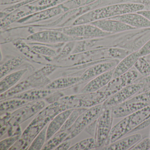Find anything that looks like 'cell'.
Returning a JSON list of instances; mask_svg holds the SVG:
<instances>
[{
	"label": "cell",
	"mask_w": 150,
	"mask_h": 150,
	"mask_svg": "<svg viewBox=\"0 0 150 150\" xmlns=\"http://www.w3.org/2000/svg\"><path fill=\"white\" fill-rule=\"evenodd\" d=\"M145 6L141 3L129 2L113 4L93 9L76 18L72 25L89 23L103 19L129 13H137L144 9Z\"/></svg>",
	"instance_id": "obj_1"
},
{
	"label": "cell",
	"mask_w": 150,
	"mask_h": 150,
	"mask_svg": "<svg viewBox=\"0 0 150 150\" xmlns=\"http://www.w3.org/2000/svg\"><path fill=\"white\" fill-rule=\"evenodd\" d=\"M103 110V103L87 109L81 114L71 128L67 131L69 135L64 140L71 139L79 135L90 124L98 118Z\"/></svg>",
	"instance_id": "obj_2"
},
{
	"label": "cell",
	"mask_w": 150,
	"mask_h": 150,
	"mask_svg": "<svg viewBox=\"0 0 150 150\" xmlns=\"http://www.w3.org/2000/svg\"><path fill=\"white\" fill-rule=\"evenodd\" d=\"M113 118L111 107H103L101 113L96 120L94 138L96 141V149H100L105 145L112 128Z\"/></svg>",
	"instance_id": "obj_3"
},
{
	"label": "cell",
	"mask_w": 150,
	"mask_h": 150,
	"mask_svg": "<svg viewBox=\"0 0 150 150\" xmlns=\"http://www.w3.org/2000/svg\"><path fill=\"white\" fill-rule=\"evenodd\" d=\"M27 39L37 43L42 44L65 43L75 40H86L83 38L70 36L54 29L45 30L34 33Z\"/></svg>",
	"instance_id": "obj_4"
},
{
	"label": "cell",
	"mask_w": 150,
	"mask_h": 150,
	"mask_svg": "<svg viewBox=\"0 0 150 150\" xmlns=\"http://www.w3.org/2000/svg\"><path fill=\"white\" fill-rule=\"evenodd\" d=\"M54 29L63 32L70 36L83 38L86 39L103 37L112 34L103 31L90 23L72 25Z\"/></svg>",
	"instance_id": "obj_5"
},
{
	"label": "cell",
	"mask_w": 150,
	"mask_h": 150,
	"mask_svg": "<svg viewBox=\"0 0 150 150\" xmlns=\"http://www.w3.org/2000/svg\"><path fill=\"white\" fill-rule=\"evenodd\" d=\"M147 85L134 83L121 89L110 96L103 103V108L112 107L129 100L135 94L144 89Z\"/></svg>",
	"instance_id": "obj_6"
},
{
	"label": "cell",
	"mask_w": 150,
	"mask_h": 150,
	"mask_svg": "<svg viewBox=\"0 0 150 150\" xmlns=\"http://www.w3.org/2000/svg\"><path fill=\"white\" fill-rule=\"evenodd\" d=\"M45 106V103L44 101H40L34 103L30 102L27 105L22 107L21 109H18L17 110L11 114V117L9 119L8 124L19 125L27 119L31 117L43 108Z\"/></svg>",
	"instance_id": "obj_7"
},
{
	"label": "cell",
	"mask_w": 150,
	"mask_h": 150,
	"mask_svg": "<svg viewBox=\"0 0 150 150\" xmlns=\"http://www.w3.org/2000/svg\"><path fill=\"white\" fill-rule=\"evenodd\" d=\"M139 74L137 70H129L122 75L112 79L107 86L100 90L110 92L113 95L122 88L135 82L138 77Z\"/></svg>",
	"instance_id": "obj_8"
},
{
	"label": "cell",
	"mask_w": 150,
	"mask_h": 150,
	"mask_svg": "<svg viewBox=\"0 0 150 150\" xmlns=\"http://www.w3.org/2000/svg\"><path fill=\"white\" fill-rule=\"evenodd\" d=\"M119 62V59H108L93 65L81 76V82L90 80L115 68Z\"/></svg>",
	"instance_id": "obj_9"
},
{
	"label": "cell",
	"mask_w": 150,
	"mask_h": 150,
	"mask_svg": "<svg viewBox=\"0 0 150 150\" xmlns=\"http://www.w3.org/2000/svg\"><path fill=\"white\" fill-rule=\"evenodd\" d=\"M140 102L132 101L129 100L111 107L113 118H121L129 115L139 110L148 106Z\"/></svg>",
	"instance_id": "obj_10"
},
{
	"label": "cell",
	"mask_w": 150,
	"mask_h": 150,
	"mask_svg": "<svg viewBox=\"0 0 150 150\" xmlns=\"http://www.w3.org/2000/svg\"><path fill=\"white\" fill-rule=\"evenodd\" d=\"M89 23L96 26L103 31L111 34L137 29L120 21L111 19H103Z\"/></svg>",
	"instance_id": "obj_11"
},
{
	"label": "cell",
	"mask_w": 150,
	"mask_h": 150,
	"mask_svg": "<svg viewBox=\"0 0 150 150\" xmlns=\"http://www.w3.org/2000/svg\"><path fill=\"white\" fill-rule=\"evenodd\" d=\"M115 68L91 79L81 90V93H93L103 88L112 80Z\"/></svg>",
	"instance_id": "obj_12"
},
{
	"label": "cell",
	"mask_w": 150,
	"mask_h": 150,
	"mask_svg": "<svg viewBox=\"0 0 150 150\" xmlns=\"http://www.w3.org/2000/svg\"><path fill=\"white\" fill-rule=\"evenodd\" d=\"M109 19L122 22L129 26L138 28H150V21L146 17L137 13H129Z\"/></svg>",
	"instance_id": "obj_13"
},
{
	"label": "cell",
	"mask_w": 150,
	"mask_h": 150,
	"mask_svg": "<svg viewBox=\"0 0 150 150\" xmlns=\"http://www.w3.org/2000/svg\"><path fill=\"white\" fill-rule=\"evenodd\" d=\"M142 136L139 133L132 134L125 137L121 138L109 144L104 146L100 150H129L132 146L141 140Z\"/></svg>",
	"instance_id": "obj_14"
},
{
	"label": "cell",
	"mask_w": 150,
	"mask_h": 150,
	"mask_svg": "<svg viewBox=\"0 0 150 150\" xmlns=\"http://www.w3.org/2000/svg\"><path fill=\"white\" fill-rule=\"evenodd\" d=\"M74 109H69L62 111L55 116L47 127L46 141L56 134L64 125Z\"/></svg>",
	"instance_id": "obj_15"
},
{
	"label": "cell",
	"mask_w": 150,
	"mask_h": 150,
	"mask_svg": "<svg viewBox=\"0 0 150 150\" xmlns=\"http://www.w3.org/2000/svg\"><path fill=\"white\" fill-rule=\"evenodd\" d=\"M139 57L137 50L131 52L122 59L115 67L112 79L117 78L130 70Z\"/></svg>",
	"instance_id": "obj_16"
},
{
	"label": "cell",
	"mask_w": 150,
	"mask_h": 150,
	"mask_svg": "<svg viewBox=\"0 0 150 150\" xmlns=\"http://www.w3.org/2000/svg\"><path fill=\"white\" fill-rule=\"evenodd\" d=\"M128 118V133L141 123L150 118V104L127 116Z\"/></svg>",
	"instance_id": "obj_17"
},
{
	"label": "cell",
	"mask_w": 150,
	"mask_h": 150,
	"mask_svg": "<svg viewBox=\"0 0 150 150\" xmlns=\"http://www.w3.org/2000/svg\"><path fill=\"white\" fill-rule=\"evenodd\" d=\"M128 117H125L112 127L104 146L117 141L128 133Z\"/></svg>",
	"instance_id": "obj_18"
},
{
	"label": "cell",
	"mask_w": 150,
	"mask_h": 150,
	"mask_svg": "<svg viewBox=\"0 0 150 150\" xmlns=\"http://www.w3.org/2000/svg\"><path fill=\"white\" fill-rule=\"evenodd\" d=\"M28 71V69H22L19 71L14 72L6 76L1 79L0 83L1 94L5 93L14 86L20 80L23 74Z\"/></svg>",
	"instance_id": "obj_19"
},
{
	"label": "cell",
	"mask_w": 150,
	"mask_h": 150,
	"mask_svg": "<svg viewBox=\"0 0 150 150\" xmlns=\"http://www.w3.org/2000/svg\"><path fill=\"white\" fill-rule=\"evenodd\" d=\"M55 90H41L36 89H31L28 91H25L23 93L17 94L9 97L10 98H18L26 100L28 101L34 102V101L40 99H42L50 95L51 94L55 92Z\"/></svg>",
	"instance_id": "obj_20"
},
{
	"label": "cell",
	"mask_w": 150,
	"mask_h": 150,
	"mask_svg": "<svg viewBox=\"0 0 150 150\" xmlns=\"http://www.w3.org/2000/svg\"><path fill=\"white\" fill-rule=\"evenodd\" d=\"M81 82V78L79 77H67L59 78L50 82L45 86V89L56 90L67 88Z\"/></svg>",
	"instance_id": "obj_21"
},
{
	"label": "cell",
	"mask_w": 150,
	"mask_h": 150,
	"mask_svg": "<svg viewBox=\"0 0 150 150\" xmlns=\"http://www.w3.org/2000/svg\"><path fill=\"white\" fill-rule=\"evenodd\" d=\"M65 11L62 5H59L55 7L47 9L42 12L36 13L35 14L30 16L27 19H25L28 23L48 19L59 14L63 11Z\"/></svg>",
	"instance_id": "obj_22"
},
{
	"label": "cell",
	"mask_w": 150,
	"mask_h": 150,
	"mask_svg": "<svg viewBox=\"0 0 150 150\" xmlns=\"http://www.w3.org/2000/svg\"><path fill=\"white\" fill-rule=\"evenodd\" d=\"M1 103V112H8L17 110L29 103V101L18 98H10L8 100H3Z\"/></svg>",
	"instance_id": "obj_23"
},
{
	"label": "cell",
	"mask_w": 150,
	"mask_h": 150,
	"mask_svg": "<svg viewBox=\"0 0 150 150\" xmlns=\"http://www.w3.org/2000/svg\"><path fill=\"white\" fill-rule=\"evenodd\" d=\"M69 134L67 131L56 133L48 141H46V144L44 145L42 149L52 150L54 148H56L65 139Z\"/></svg>",
	"instance_id": "obj_24"
},
{
	"label": "cell",
	"mask_w": 150,
	"mask_h": 150,
	"mask_svg": "<svg viewBox=\"0 0 150 150\" xmlns=\"http://www.w3.org/2000/svg\"><path fill=\"white\" fill-rule=\"evenodd\" d=\"M23 63V59L20 57L12 59L1 66V79L18 67Z\"/></svg>",
	"instance_id": "obj_25"
},
{
	"label": "cell",
	"mask_w": 150,
	"mask_h": 150,
	"mask_svg": "<svg viewBox=\"0 0 150 150\" xmlns=\"http://www.w3.org/2000/svg\"><path fill=\"white\" fill-rule=\"evenodd\" d=\"M47 127L48 126L46 125L38 133L32 141V144L30 145L28 150H38L42 149L45 143L46 142Z\"/></svg>",
	"instance_id": "obj_26"
},
{
	"label": "cell",
	"mask_w": 150,
	"mask_h": 150,
	"mask_svg": "<svg viewBox=\"0 0 150 150\" xmlns=\"http://www.w3.org/2000/svg\"><path fill=\"white\" fill-rule=\"evenodd\" d=\"M88 108L74 109L72 112L70 114L69 117L61 127L60 129L57 133H60L66 131L69 128L71 127L74 122L77 120L79 116L86 111Z\"/></svg>",
	"instance_id": "obj_27"
},
{
	"label": "cell",
	"mask_w": 150,
	"mask_h": 150,
	"mask_svg": "<svg viewBox=\"0 0 150 150\" xmlns=\"http://www.w3.org/2000/svg\"><path fill=\"white\" fill-rule=\"evenodd\" d=\"M96 148V143L94 137L89 138L81 140L71 146L69 150H93Z\"/></svg>",
	"instance_id": "obj_28"
},
{
	"label": "cell",
	"mask_w": 150,
	"mask_h": 150,
	"mask_svg": "<svg viewBox=\"0 0 150 150\" xmlns=\"http://www.w3.org/2000/svg\"><path fill=\"white\" fill-rule=\"evenodd\" d=\"M134 67L137 71L144 77L150 75V64L144 57H140Z\"/></svg>",
	"instance_id": "obj_29"
},
{
	"label": "cell",
	"mask_w": 150,
	"mask_h": 150,
	"mask_svg": "<svg viewBox=\"0 0 150 150\" xmlns=\"http://www.w3.org/2000/svg\"><path fill=\"white\" fill-rule=\"evenodd\" d=\"M32 49L36 52L48 57H55L57 54L55 50L42 45H35L32 46Z\"/></svg>",
	"instance_id": "obj_30"
},
{
	"label": "cell",
	"mask_w": 150,
	"mask_h": 150,
	"mask_svg": "<svg viewBox=\"0 0 150 150\" xmlns=\"http://www.w3.org/2000/svg\"><path fill=\"white\" fill-rule=\"evenodd\" d=\"M109 56L111 59H123L131 53L127 50L118 48H110L108 50Z\"/></svg>",
	"instance_id": "obj_31"
},
{
	"label": "cell",
	"mask_w": 150,
	"mask_h": 150,
	"mask_svg": "<svg viewBox=\"0 0 150 150\" xmlns=\"http://www.w3.org/2000/svg\"><path fill=\"white\" fill-rule=\"evenodd\" d=\"M20 139V135L9 137L1 140L0 143L1 150H8L13 145Z\"/></svg>",
	"instance_id": "obj_32"
},
{
	"label": "cell",
	"mask_w": 150,
	"mask_h": 150,
	"mask_svg": "<svg viewBox=\"0 0 150 150\" xmlns=\"http://www.w3.org/2000/svg\"><path fill=\"white\" fill-rule=\"evenodd\" d=\"M150 149V138L146 137L139 140L132 146L130 150H148Z\"/></svg>",
	"instance_id": "obj_33"
},
{
	"label": "cell",
	"mask_w": 150,
	"mask_h": 150,
	"mask_svg": "<svg viewBox=\"0 0 150 150\" xmlns=\"http://www.w3.org/2000/svg\"><path fill=\"white\" fill-rule=\"evenodd\" d=\"M129 100L132 101L140 102L150 105V90L141 93Z\"/></svg>",
	"instance_id": "obj_34"
},
{
	"label": "cell",
	"mask_w": 150,
	"mask_h": 150,
	"mask_svg": "<svg viewBox=\"0 0 150 150\" xmlns=\"http://www.w3.org/2000/svg\"><path fill=\"white\" fill-rule=\"evenodd\" d=\"M74 45H75V42L72 41V42H68L65 45L64 47L63 48L61 52L59 53V56H58V58H64V57H66L70 54V52L73 51L74 49Z\"/></svg>",
	"instance_id": "obj_35"
},
{
	"label": "cell",
	"mask_w": 150,
	"mask_h": 150,
	"mask_svg": "<svg viewBox=\"0 0 150 150\" xmlns=\"http://www.w3.org/2000/svg\"><path fill=\"white\" fill-rule=\"evenodd\" d=\"M138 51L140 57H144L150 54V40L147 41Z\"/></svg>",
	"instance_id": "obj_36"
},
{
	"label": "cell",
	"mask_w": 150,
	"mask_h": 150,
	"mask_svg": "<svg viewBox=\"0 0 150 150\" xmlns=\"http://www.w3.org/2000/svg\"><path fill=\"white\" fill-rule=\"evenodd\" d=\"M150 125V118L145 121L141 123L140 124L135 127L134 129L132 130L130 132V133H133V132H137L139 131L142 130L144 129L145 128H147L148 126Z\"/></svg>",
	"instance_id": "obj_37"
},
{
	"label": "cell",
	"mask_w": 150,
	"mask_h": 150,
	"mask_svg": "<svg viewBox=\"0 0 150 150\" xmlns=\"http://www.w3.org/2000/svg\"><path fill=\"white\" fill-rule=\"evenodd\" d=\"M71 139L64 140L58 146L55 148V150H69V148H70V146H71Z\"/></svg>",
	"instance_id": "obj_38"
},
{
	"label": "cell",
	"mask_w": 150,
	"mask_h": 150,
	"mask_svg": "<svg viewBox=\"0 0 150 150\" xmlns=\"http://www.w3.org/2000/svg\"><path fill=\"white\" fill-rule=\"evenodd\" d=\"M135 83H142L146 85H150V75L144 77L139 79L135 81Z\"/></svg>",
	"instance_id": "obj_39"
},
{
	"label": "cell",
	"mask_w": 150,
	"mask_h": 150,
	"mask_svg": "<svg viewBox=\"0 0 150 150\" xmlns=\"http://www.w3.org/2000/svg\"><path fill=\"white\" fill-rule=\"evenodd\" d=\"M137 13L144 16L150 21V10H143L137 12Z\"/></svg>",
	"instance_id": "obj_40"
},
{
	"label": "cell",
	"mask_w": 150,
	"mask_h": 150,
	"mask_svg": "<svg viewBox=\"0 0 150 150\" xmlns=\"http://www.w3.org/2000/svg\"><path fill=\"white\" fill-rule=\"evenodd\" d=\"M26 0H1V4L2 5H7V4H13V3H17L20 1H23Z\"/></svg>",
	"instance_id": "obj_41"
},
{
	"label": "cell",
	"mask_w": 150,
	"mask_h": 150,
	"mask_svg": "<svg viewBox=\"0 0 150 150\" xmlns=\"http://www.w3.org/2000/svg\"><path fill=\"white\" fill-rule=\"evenodd\" d=\"M97 0H86V4H90V3H93L94 1H96Z\"/></svg>",
	"instance_id": "obj_42"
},
{
	"label": "cell",
	"mask_w": 150,
	"mask_h": 150,
	"mask_svg": "<svg viewBox=\"0 0 150 150\" xmlns=\"http://www.w3.org/2000/svg\"><path fill=\"white\" fill-rule=\"evenodd\" d=\"M150 88V85H148V88Z\"/></svg>",
	"instance_id": "obj_43"
},
{
	"label": "cell",
	"mask_w": 150,
	"mask_h": 150,
	"mask_svg": "<svg viewBox=\"0 0 150 150\" xmlns=\"http://www.w3.org/2000/svg\"></svg>",
	"instance_id": "obj_44"
}]
</instances>
